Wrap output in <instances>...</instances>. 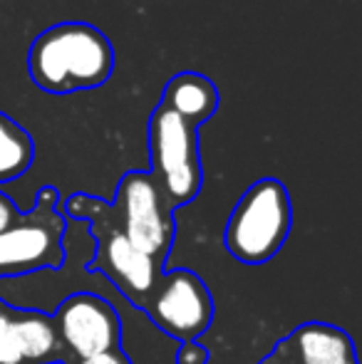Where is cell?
I'll list each match as a JSON object with an SVG mask.
<instances>
[{
  "label": "cell",
  "instance_id": "7",
  "mask_svg": "<svg viewBox=\"0 0 362 364\" xmlns=\"http://www.w3.org/2000/svg\"><path fill=\"white\" fill-rule=\"evenodd\" d=\"M144 312L169 340L196 342L213 322V297L193 270H169L161 273Z\"/></svg>",
  "mask_w": 362,
  "mask_h": 364
},
{
  "label": "cell",
  "instance_id": "9",
  "mask_svg": "<svg viewBox=\"0 0 362 364\" xmlns=\"http://www.w3.org/2000/svg\"><path fill=\"white\" fill-rule=\"evenodd\" d=\"M283 364H358L355 342L343 327L305 322L271 352Z\"/></svg>",
  "mask_w": 362,
  "mask_h": 364
},
{
  "label": "cell",
  "instance_id": "6",
  "mask_svg": "<svg viewBox=\"0 0 362 364\" xmlns=\"http://www.w3.org/2000/svg\"><path fill=\"white\" fill-rule=\"evenodd\" d=\"M112 223L134 248L164 263L174 245V211L166 206L149 171H129L117 183L115 201L107 203Z\"/></svg>",
  "mask_w": 362,
  "mask_h": 364
},
{
  "label": "cell",
  "instance_id": "5",
  "mask_svg": "<svg viewBox=\"0 0 362 364\" xmlns=\"http://www.w3.org/2000/svg\"><path fill=\"white\" fill-rule=\"evenodd\" d=\"M58 188H40L35 206L0 230V278L60 268L65 253V216L58 211Z\"/></svg>",
  "mask_w": 362,
  "mask_h": 364
},
{
  "label": "cell",
  "instance_id": "4",
  "mask_svg": "<svg viewBox=\"0 0 362 364\" xmlns=\"http://www.w3.org/2000/svg\"><path fill=\"white\" fill-rule=\"evenodd\" d=\"M149 176L174 211L188 206L203 183L198 156V124L181 117L159 100L149 117Z\"/></svg>",
  "mask_w": 362,
  "mask_h": 364
},
{
  "label": "cell",
  "instance_id": "3",
  "mask_svg": "<svg viewBox=\"0 0 362 364\" xmlns=\"http://www.w3.org/2000/svg\"><path fill=\"white\" fill-rule=\"evenodd\" d=\"M65 208H68V216L85 218L92 223L97 253L90 263V270L102 273L132 305L144 310L161 273H164V265L156 263L151 255L142 253L124 238V233L112 223L105 201L85 196V193H75L70 196Z\"/></svg>",
  "mask_w": 362,
  "mask_h": 364
},
{
  "label": "cell",
  "instance_id": "14",
  "mask_svg": "<svg viewBox=\"0 0 362 364\" xmlns=\"http://www.w3.org/2000/svg\"><path fill=\"white\" fill-rule=\"evenodd\" d=\"M176 364H208V350L198 342H181L174 352Z\"/></svg>",
  "mask_w": 362,
  "mask_h": 364
},
{
  "label": "cell",
  "instance_id": "18",
  "mask_svg": "<svg viewBox=\"0 0 362 364\" xmlns=\"http://www.w3.org/2000/svg\"><path fill=\"white\" fill-rule=\"evenodd\" d=\"M48 364H68V362H65V360H58V362H48Z\"/></svg>",
  "mask_w": 362,
  "mask_h": 364
},
{
  "label": "cell",
  "instance_id": "8",
  "mask_svg": "<svg viewBox=\"0 0 362 364\" xmlns=\"http://www.w3.org/2000/svg\"><path fill=\"white\" fill-rule=\"evenodd\" d=\"M50 317L63 350H70L78 362L122 350V317L107 297L75 292L65 297Z\"/></svg>",
  "mask_w": 362,
  "mask_h": 364
},
{
  "label": "cell",
  "instance_id": "13",
  "mask_svg": "<svg viewBox=\"0 0 362 364\" xmlns=\"http://www.w3.org/2000/svg\"><path fill=\"white\" fill-rule=\"evenodd\" d=\"M0 364H23L15 337V307L0 300Z\"/></svg>",
  "mask_w": 362,
  "mask_h": 364
},
{
  "label": "cell",
  "instance_id": "1",
  "mask_svg": "<svg viewBox=\"0 0 362 364\" xmlns=\"http://www.w3.org/2000/svg\"><path fill=\"white\" fill-rule=\"evenodd\" d=\"M28 73L35 87L48 95L95 90L115 73V48L95 25L58 23L35 38Z\"/></svg>",
  "mask_w": 362,
  "mask_h": 364
},
{
  "label": "cell",
  "instance_id": "17",
  "mask_svg": "<svg viewBox=\"0 0 362 364\" xmlns=\"http://www.w3.org/2000/svg\"><path fill=\"white\" fill-rule=\"evenodd\" d=\"M261 364H283V362H280V360H278V357H273V355H268V357H266V360H263Z\"/></svg>",
  "mask_w": 362,
  "mask_h": 364
},
{
  "label": "cell",
  "instance_id": "12",
  "mask_svg": "<svg viewBox=\"0 0 362 364\" xmlns=\"http://www.w3.org/2000/svg\"><path fill=\"white\" fill-rule=\"evenodd\" d=\"M35 161L33 136L13 117L0 112V183L20 178Z\"/></svg>",
  "mask_w": 362,
  "mask_h": 364
},
{
  "label": "cell",
  "instance_id": "2",
  "mask_svg": "<svg viewBox=\"0 0 362 364\" xmlns=\"http://www.w3.org/2000/svg\"><path fill=\"white\" fill-rule=\"evenodd\" d=\"M293 228V203L283 181L258 178L246 188L228 216L223 243L243 265L271 263Z\"/></svg>",
  "mask_w": 362,
  "mask_h": 364
},
{
  "label": "cell",
  "instance_id": "10",
  "mask_svg": "<svg viewBox=\"0 0 362 364\" xmlns=\"http://www.w3.org/2000/svg\"><path fill=\"white\" fill-rule=\"evenodd\" d=\"M161 102L169 105L181 117L191 119L201 127L218 109V87L206 75L198 73H179L166 82L161 92Z\"/></svg>",
  "mask_w": 362,
  "mask_h": 364
},
{
  "label": "cell",
  "instance_id": "15",
  "mask_svg": "<svg viewBox=\"0 0 362 364\" xmlns=\"http://www.w3.org/2000/svg\"><path fill=\"white\" fill-rule=\"evenodd\" d=\"M18 216H20V208L15 206V201L0 191V230H5L13 220H18Z\"/></svg>",
  "mask_w": 362,
  "mask_h": 364
},
{
  "label": "cell",
  "instance_id": "16",
  "mask_svg": "<svg viewBox=\"0 0 362 364\" xmlns=\"http://www.w3.org/2000/svg\"><path fill=\"white\" fill-rule=\"evenodd\" d=\"M80 364H129L127 355L122 350H115V352H105V355H95L90 360H82Z\"/></svg>",
  "mask_w": 362,
  "mask_h": 364
},
{
  "label": "cell",
  "instance_id": "11",
  "mask_svg": "<svg viewBox=\"0 0 362 364\" xmlns=\"http://www.w3.org/2000/svg\"><path fill=\"white\" fill-rule=\"evenodd\" d=\"M15 337L23 364H48L63 360V345L55 332L53 317L38 310L15 307Z\"/></svg>",
  "mask_w": 362,
  "mask_h": 364
}]
</instances>
